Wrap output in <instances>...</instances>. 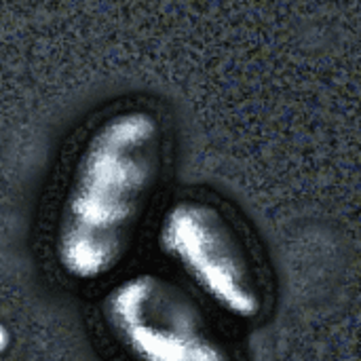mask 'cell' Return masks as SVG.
<instances>
[{
  "label": "cell",
  "mask_w": 361,
  "mask_h": 361,
  "mask_svg": "<svg viewBox=\"0 0 361 361\" xmlns=\"http://www.w3.org/2000/svg\"><path fill=\"white\" fill-rule=\"evenodd\" d=\"M169 135L154 108L129 104L80 140L57 205L53 254L76 281L116 271L159 188Z\"/></svg>",
  "instance_id": "cell-1"
},
{
  "label": "cell",
  "mask_w": 361,
  "mask_h": 361,
  "mask_svg": "<svg viewBox=\"0 0 361 361\" xmlns=\"http://www.w3.org/2000/svg\"><path fill=\"white\" fill-rule=\"evenodd\" d=\"M102 313L131 361H233L195 300L154 273L114 283Z\"/></svg>",
  "instance_id": "cell-3"
},
{
  "label": "cell",
  "mask_w": 361,
  "mask_h": 361,
  "mask_svg": "<svg viewBox=\"0 0 361 361\" xmlns=\"http://www.w3.org/2000/svg\"><path fill=\"white\" fill-rule=\"evenodd\" d=\"M161 252L222 313L256 319L262 313V286L247 247L231 218L203 199L171 203L157 231Z\"/></svg>",
  "instance_id": "cell-2"
}]
</instances>
